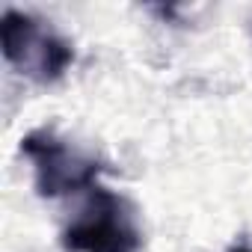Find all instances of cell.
<instances>
[{
  "label": "cell",
  "instance_id": "cell-1",
  "mask_svg": "<svg viewBox=\"0 0 252 252\" xmlns=\"http://www.w3.org/2000/svg\"><path fill=\"white\" fill-rule=\"evenodd\" d=\"M65 252H140L143 231L137 225V214L131 202L95 184L89 190V202L80 217L63 231Z\"/></svg>",
  "mask_w": 252,
  "mask_h": 252
},
{
  "label": "cell",
  "instance_id": "cell-2",
  "mask_svg": "<svg viewBox=\"0 0 252 252\" xmlns=\"http://www.w3.org/2000/svg\"><path fill=\"white\" fill-rule=\"evenodd\" d=\"M0 48L12 68L33 77L36 83L60 80L74 63V51L63 36L18 9H6L0 18Z\"/></svg>",
  "mask_w": 252,
  "mask_h": 252
},
{
  "label": "cell",
  "instance_id": "cell-3",
  "mask_svg": "<svg viewBox=\"0 0 252 252\" xmlns=\"http://www.w3.org/2000/svg\"><path fill=\"white\" fill-rule=\"evenodd\" d=\"M21 155L33 163L36 193L42 199H60L77 190H92L101 175V160L71 149L54 131H30L21 140Z\"/></svg>",
  "mask_w": 252,
  "mask_h": 252
},
{
  "label": "cell",
  "instance_id": "cell-4",
  "mask_svg": "<svg viewBox=\"0 0 252 252\" xmlns=\"http://www.w3.org/2000/svg\"><path fill=\"white\" fill-rule=\"evenodd\" d=\"M231 252H252V246H249V243H237Z\"/></svg>",
  "mask_w": 252,
  "mask_h": 252
}]
</instances>
